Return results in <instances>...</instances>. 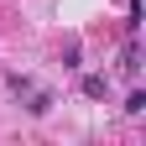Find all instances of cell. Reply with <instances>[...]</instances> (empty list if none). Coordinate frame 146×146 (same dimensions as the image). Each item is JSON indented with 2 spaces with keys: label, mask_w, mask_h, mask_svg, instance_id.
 Masks as SVG:
<instances>
[{
  "label": "cell",
  "mask_w": 146,
  "mask_h": 146,
  "mask_svg": "<svg viewBox=\"0 0 146 146\" xmlns=\"http://www.w3.org/2000/svg\"><path fill=\"white\" fill-rule=\"evenodd\" d=\"M120 68H125V73H136V68H141V52H136V47H125V58H120Z\"/></svg>",
  "instance_id": "7a4b0ae2"
},
{
  "label": "cell",
  "mask_w": 146,
  "mask_h": 146,
  "mask_svg": "<svg viewBox=\"0 0 146 146\" xmlns=\"http://www.w3.org/2000/svg\"><path fill=\"white\" fill-rule=\"evenodd\" d=\"M84 94H89V99H99V94H104V78H99V73H89V78H84Z\"/></svg>",
  "instance_id": "6da1fadb"
}]
</instances>
